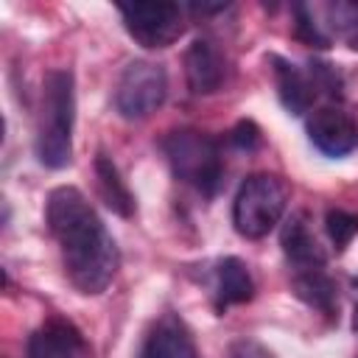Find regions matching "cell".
Here are the masks:
<instances>
[{
    "label": "cell",
    "instance_id": "9c48e42d",
    "mask_svg": "<svg viewBox=\"0 0 358 358\" xmlns=\"http://www.w3.org/2000/svg\"><path fill=\"white\" fill-rule=\"evenodd\" d=\"M28 358H90L84 336L64 319H48L36 327L25 347Z\"/></svg>",
    "mask_w": 358,
    "mask_h": 358
},
{
    "label": "cell",
    "instance_id": "4fadbf2b",
    "mask_svg": "<svg viewBox=\"0 0 358 358\" xmlns=\"http://www.w3.org/2000/svg\"><path fill=\"white\" fill-rule=\"evenodd\" d=\"M291 288L294 294L313 310L324 313V316H336L338 310V288L336 282L330 280V274L322 268H302V271H294L291 277Z\"/></svg>",
    "mask_w": 358,
    "mask_h": 358
},
{
    "label": "cell",
    "instance_id": "6da1fadb",
    "mask_svg": "<svg viewBox=\"0 0 358 358\" xmlns=\"http://www.w3.org/2000/svg\"><path fill=\"white\" fill-rule=\"evenodd\" d=\"M45 221L62 249L64 274L70 282L87 296L106 291L117 274L120 252L87 196L70 185L50 190Z\"/></svg>",
    "mask_w": 358,
    "mask_h": 358
},
{
    "label": "cell",
    "instance_id": "5bb4252c",
    "mask_svg": "<svg viewBox=\"0 0 358 358\" xmlns=\"http://www.w3.org/2000/svg\"><path fill=\"white\" fill-rule=\"evenodd\" d=\"M255 296V280L243 260L224 257L215 268V308L227 310L229 305L249 302Z\"/></svg>",
    "mask_w": 358,
    "mask_h": 358
},
{
    "label": "cell",
    "instance_id": "ac0fdd59",
    "mask_svg": "<svg viewBox=\"0 0 358 358\" xmlns=\"http://www.w3.org/2000/svg\"><path fill=\"white\" fill-rule=\"evenodd\" d=\"M324 227H327V235H330L333 246L341 252L358 235V213H347V210H338V207L336 210H327Z\"/></svg>",
    "mask_w": 358,
    "mask_h": 358
},
{
    "label": "cell",
    "instance_id": "8992f818",
    "mask_svg": "<svg viewBox=\"0 0 358 358\" xmlns=\"http://www.w3.org/2000/svg\"><path fill=\"white\" fill-rule=\"evenodd\" d=\"M117 11L129 36L143 48L159 50L185 34V14L176 3H126Z\"/></svg>",
    "mask_w": 358,
    "mask_h": 358
},
{
    "label": "cell",
    "instance_id": "44dd1931",
    "mask_svg": "<svg viewBox=\"0 0 358 358\" xmlns=\"http://www.w3.org/2000/svg\"><path fill=\"white\" fill-rule=\"evenodd\" d=\"M355 288H358V280H355ZM352 327L358 333V302H355V310H352Z\"/></svg>",
    "mask_w": 358,
    "mask_h": 358
},
{
    "label": "cell",
    "instance_id": "8fae6325",
    "mask_svg": "<svg viewBox=\"0 0 358 358\" xmlns=\"http://www.w3.org/2000/svg\"><path fill=\"white\" fill-rule=\"evenodd\" d=\"M280 243H282V252L294 263L296 271H302V268H322L324 260H327V255L319 246V241H316V235H313L305 213H294L285 221L282 235H280Z\"/></svg>",
    "mask_w": 358,
    "mask_h": 358
},
{
    "label": "cell",
    "instance_id": "2e32d148",
    "mask_svg": "<svg viewBox=\"0 0 358 358\" xmlns=\"http://www.w3.org/2000/svg\"><path fill=\"white\" fill-rule=\"evenodd\" d=\"M327 36L344 42L350 50H358V3L355 0H333L322 6Z\"/></svg>",
    "mask_w": 358,
    "mask_h": 358
},
{
    "label": "cell",
    "instance_id": "9a60e30c",
    "mask_svg": "<svg viewBox=\"0 0 358 358\" xmlns=\"http://www.w3.org/2000/svg\"><path fill=\"white\" fill-rule=\"evenodd\" d=\"M95 185H98L101 201H103L112 213H117V215H123V218H129V215L134 213V196H131V190H129L126 182L120 179L117 165H115L109 157H103V154L95 157Z\"/></svg>",
    "mask_w": 358,
    "mask_h": 358
},
{
    "label": "cell",
    "instance_id": "ffe728a7",
    "mask_svg": "<svg viewBox=\"0 0 358 358\" xmlns=\"http://www.w3.org/2000/svg\"><path fill=\"white\" fill-rule=\"evenodd\" d=\"M232 140L241 145V148H252L257 143V129L252 123H238V129L232 131Z\"/></svg>",
    "mask_w": 358,
    "mask_h": 358
},
{
    "label": "cell",
    "instance_id": "7c38bea8",
    "mask_svg": "<svg viewBox=\"0 0 358 358\" xmlns=\"http://www.w3.org/2000/svg\"><path fill=\"white\" fill-rule=\"evenodd\" d=\"M271 64H274V81H277V95H280L282 106L291 115H305L310 109L313 98L319 95L310 70L302 73L296 64H291L280 56H271Z\"/></svg>",
    "mask_w": 358,
    "mask_h": 358
},
{
    "label": "cell",
    "instance_id": "7a4b0ae2",
    "mask_svg": "<svg viewBox=\"0 0 358 358\" xmlns=\"http://www.w3.org/2000/svg\"><path fill=\"white\" fill-rule=\"evenodd\" d=\"M76 81L70 70H48L36 115V157L45 168H64L73 159Z\"/></svg>",
    "mask_w": 358,
    "mask_h": 358
},
{
    "label": "cell",
    "instance_id": "5b68a950",
    "mask_svg": "<svg viewBox=\"0 0 358 358\" xmlns=\"http://www.w3.org/2000/svg\"><path fill=\"white\" fill-rule=\"evenodd\" d=\"M168 95V76L154 62H131L120 73L115 90V106L126 120H143L154 115Z\"/></svg>",
    "mask_w": 358,
    "mask_h": 358
},
{
    "label": "cell",
    "instance_id": "e0dca14e",
    "mask_svg": "<svg viewBox=\"0 0 358 358\" xmlns=\"http://www.w3.org/2000/svg\"><path fill=\"white\" fill-rule=\"evenodd\" d=\"M294 36L310 48H330V36L322 22H316V8L296 3L294 6Z\"/></svg>",
    "mask_w": 358,
    "mask_h": 358
},
{
    "label": "cell",
    "instance_id": "30bf717a",
    "mask_svg": "<svg viewBox=\"0 0 358 358\" xmlns=\"http://www.w3.org/2000/svg\"><path fill=\"white\" fill-rule=\"evenodd\" d=\"M137 358H199V352L185 322L173 313H165L148 330Z\"/></svg>",
    "mask_w": 358,
    "mask_h": 358
},
{
    "label": "cell",
    "instance_id": "52a82bcc",
    "mask_svg": "<svg viewBox=\"0 0 358 358\" xmlns=\"http://www.w3.org/2000/svg\"><path fill=\"white\" fill-rule=\"evenodd\" d=\"M310 143L327 154V157H344L358 148V120L338 109V106H322L308 120Z\"/></svg>",
    "mask_w": 358,
    "mask_h": 358
},
{
    "label": "cell",
    "instance_id": "277c9868",
    "mask_svg": "<svg viewBox=\"0 0 358 358\" xmlns=\"http://www.w3.org/2000/svg\"><path fill=\"white\" fill-rule=\"evenodd\" d=\"M288 207V185L274 173H252L235 193L232 224L243 238H266Z\"/></svg>",
    "mask_w": 358,
    "mask_h": 358
},
{
    "label": "cell",
    "instance_id": "d6986e66",
    "mask_svg": "<svg viewBox=\"0 0 358 358\" xmlns=\"http://www.w3.org/2000/svg\"><path fill=\"white\" fill-rule=\"evenodd\" d=\"M229 358H274V352H268L263 344H257L252 338H241L232 344Z\"/></svg>",
    "mask_w": 358,
    "mask_h": 358
},
{
    "label": "cell",
    "instance_id": "3957f363",
    "mask_svg": "<svg viewBox=\"0 0 358 358\" xmlns=\"http://www.w3.org/2000/svg\"><path fill=\"white\" fill-rule=\"evenodd\" d=\"M162 151L173 176L201 196H213L221 182V151L213 137L196 129H173L162 137Z\"/></svg>",
    "mask_w": 358,
    "mask_h": 358
},
{
    "label": "cell",
    "instance_id": "ba28073f",
    "mask_svg": "<svg viewBox=\"0 0 358 358\" xmlns=\"http://www.w3.org/2000/svg\"><path fill=\"white\" fill-rule=\"evenodd\" d=\"M185 78H187V87L193 95L218 92L229 78V67H227L224 53L213 42L196 39L185 50Z\"/></svg>",
    "mask_w": 358,
    "mask_h": 358
}]
</instances>
